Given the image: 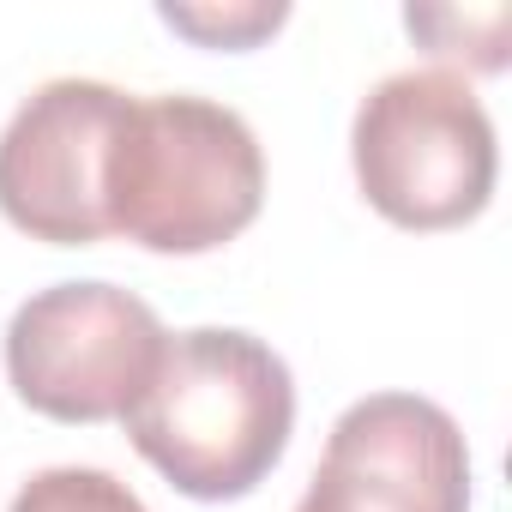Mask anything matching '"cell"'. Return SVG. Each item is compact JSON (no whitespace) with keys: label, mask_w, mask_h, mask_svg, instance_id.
<instances>
[{"label":"cell","mask_w":512,"mask_h":512,"mask_svg":"<svg viewBox=\"0 0 512 512\" xmlns=\"http://www.w3.org/2000/svg\"><path fill=\"white\" fill-rule=\"evenodd\" d=\"M350 163L368 205L398 229H458L494 193V121L482 97L440 67L380 79L350 127Z\"/></svg>","instance_id":"3957f363"},{"label":"cell","mask_w":512,"mask_h":512,"mask_svg":"<svg viewBox=\"0 0 512 512\" xmlns=\"http://www.w3.org/2000/svg\"><path fill=\"white\" fill-rule=\"evenodd\" d=\"M127 91L103 79H49L0 133V211L49 247L109 235V151L127 121Z\"/></svg>","instance_id":"5b68a950"},{"label":"cell","mask_w":512,"mask_h":512,"mask_svg":"<svg viewBox=\"0 0 512 512\" xmlns=\"http://www.w3.org/2000/svg\"><path fill=\"white\" fill-rule=\"evenodd\" d=\"M296 512H470V446L434 398H356Z\"/></svg>","instance_id":"8992f818"},{"label":"cell","mask_w":512,"mask_h":512,"mask_svg":"<svg viewBox=\"0 0 512 512\" xmlns=\"http://www.w3.org/2000/svg\"><path fill=\"white\" fill-rule=\"evenodd\" d=\"M404 25H410V37L428 43V55L470 61V67H482V73L506 67V25H512L506 7H488V13H476V19H464V13H452V7H410Z\"/></svg>","instance_id":"ba28073f"},{"label":"cell","mask_w":512,"mask_h":512,"mask_svg":"<svg viewBox=\"0 0 512 512\" xmlns=\"http://www.w3.org/2000/svg\"><path fill=\"white\" fill-rule=\"evenodd\" d=\"M266 205L253 127L211 97H133L109 151V235L151 253H211Z\"/></svg>","instance_id":"7a4b0ae2"},{"label":"cell","mask_w":512,"mask_h":512,"mask_svg":"<svg viewBox=\"0 0 512 512\" xmlns=\"http://www.w3.org/2000/svg\"><path fill=\"white\" fill-rule=\"evenodd\" d=\"M7 512H145V500L109 476V470H91V464H55V470H37Z\"/></svg>","instance_id":"52a82bcc"},{"label":"cell","mask_w":512,"mask_h":512,"mask_svg":"<svg viewBox=\"0 0 512 512\" xmlns=\"http://www.w3.org/2000/svg\"><path fill=\"white\" fill-rule=\"evenodd\" d=\"M151 302L115 284L37 290L7 326V380L49 422H115L163 356Z\"/></svg>","instance_id":"277c9868"},{"label":"cell","mask_w":512,"mask_h":512,"mask_svg":"<svg viewBox=\"0 0 512 512\" xmlns=\"http://www.w3.org/2000/svg\"><path fill=\"white\" fill-rule=\"evenodd\" d=\"M157 19L205 49H253L260 37H272L290 7L284 0H241V7H157Z\"/></svg>","instance_id":"9c48e42d"},{"label":"cell","mask_w":512,"mask_h":512,"mask_svg":"<svg viewBox=\"0 0 512 512\" xmlns=\"http://www.w3.org/2000/svg\"><path fill=\"white\" fill-rule=\"evenodd\" d=\"M121 422L139 458L187 500H241L290 446L296 380L266 338L193 326L163 338V356Z\"/></svg>","instance_id":"6da1fadb"}]
</instances>
